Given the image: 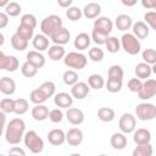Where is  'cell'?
Returning a JSON list of instances; mask_svg holds the SVG:
<instances>
[{
  "label": "cell",
  "instance_id": "cell-33",
  "mask_svg": "<svg viewBox=\"0 0 156 156\" xmlns=\"http://www.w3.org/2000/svg\"><path fill=\"white\" fill-rule=\"evenodd\" d=\"M105 45H106V49H107L108 52L116 54L121 49V40L117 37H108L106 43H105Z\"/></svg>",
  "mask_w": 156,
  "mask_h": 156
},
{
  "label": "cell",
  "instance_id": "cell-8",
  "mask_svg": "<svg viewBox=\"0 0 156 156\" xmlns=\"http://www.w3.org/2000/svg\"><path fill=\"white\" fill-rule=\"evenodd\" d=\"M18 58L12 55H5L4 52H0V69L7 71V72H15L18 68Z\"/></svg>",
  "mask_w": 156,
  "mask_h": 156
},
{
  "label": "cell",
  "instance_id": "cell-60",
  "mask_svg": "<svg viewBox=\"0 0 156 156\" xmlns=\"http://www.w3.org/2000/svg\"><path fill=\"white\" fill-rule=\"evenodd\" d=\"M98 156H107V155H105V154H101V155H98Z\"/></svg>",
  "mask_w": 156,
  "mask_h": 156
},
{
  "label": "cell",
  "instance_id": "cell-59",
  "mask_svg": "<svg viewBox=\"0 0 156 156\" xmlns=\"http://www.w3.org/2000/svg\"><path fill=\"white\" fill-rule=\"evenodd\" d=\"M69 156H82L80 154H77V152H74V154H71Z\"/></svg>",
  "mask_w": 156,
  "mask_h": 156
},
{
  "label": "cell",
  "instance_id": "cell-44",
  "mask_svg": "<svg viewBox=\"0 0 156 156\" xmlns=\"http://www.w3.org/2000/svg\"><path fill=\"white\" fill-rule=\"evenodd\" d=\"M143 60L145 63L154 66L156 63V50L154 49H145L143 51Z\"/></svg>",
  "mask_w": 156,
  "mask_h": 156
},
{
  "label": "cell",
  "instance_id": "cell-48",
  "mask_svg": "<svg viewBox=\"0 0 156 156\" xmlns=\"http://www.w3.org/2000/svg\"><path fill=\"white\" fill-rule=\"evenodd\" d=\"M107 38H108V35H106V34H104V33H101V32H99L96 29H93V32H91V39L98 45L105 44L106 40H107Z\"/></svg>",
  "mask_w": 156,
  "mask_h": 156
},
{
  "label": "cell",
  "instance_id": "cell-46",
  "mask_svg": "<svg viewBox=\"0 0 156 156\" xmlns=\"http://www.w3.org/2000/svg\"><path fill=\"white\" fill-rule=\"evenodd\" d=\"M89 58L94 62H100L104 58V50L98 46L89 49Z\"/></svg>",
  "mask_w": 156,
  "mask_h": 156
},
{
  "label": "cell",
  "instance_id": "cell-32",
  "mask_svg": "<svg viewBox=\"0 0 156 156\" xmlns=\"http://www.w3.org/2000/svg\"><path fill=\"white\" fill-rule=\"evenodd\" d=\"M16 34L28 41L29 39H33V38H34V29L30 28V27L20 24V26L17 27V29H16Z\"/></svg>",
  "mask_w": 156,
  "mask_h": 156
},
{
  "label": "cell",
  "instance_id": "cell-13",
  "mask_svg": "<svg viewBox=\"0 0 156 156\" xmlns=\"http://www.w3.org/2000/svg\"><path fill=\"white\" fill-rule=\"evenodd\" d=\"M54 104L60 108H67L68 110L73 104V98H72V95H69L68 93H65V91L57 93L54 96Z\"/></svg>",
  "mask_w": 156,
  "mask_h": 156
},
{
  "label": "cell",
  "instance_id": "cell-45",
  "mask_svg": "<svg viewBox=\"0 0 156 156\" xmlns=\"http://www.w3.org/2000/svg\"><path fill=\"white\" fill-rule=\"evenodd\" d=\"M66 16H67V18L68 20H71V21H78V20H80V17L83 16V11L79 9V7H76V6H71L69 9H67V11H66Z\"/></svg>",
  "mask_w": 156,
  "mask_h": 156
},
{
  "label": "cell",
  "instance_id": "cell-17",
  "mask_svg": "<svg viewBox=\"0 0 156 156\" xmlns=\"http://www.w3.org/2000/svg\"><path fill=\"white\" fill-rule=\"evenodd\" d=\"M83 16L93 20V18H98L100 12H101V6L98 2H88L84 7H83Z\"/></svg>",
  "mask_w": 156,
  "mask_h": 156
},
{
  "label": "cell",
  "instance_id": "cell-38",
  "mask_svg": "<svg viewBox=\"0 0 156 156\" xmlns=\"http://www.w3.org/2000/svg\"><path fill=\"white\" fill-rule=\"evenodd\" d=\"M107 76H108V78H111V79H118V80H123L124 72H123V68H122L119 65H112V66L108 68Z\"/></svg>",
  "mask_w": 156,
  "mask_h": 156
},
{
  "label": "cell",
  "instance_id": "cell-11",
  "mask_svg": "<svg viewBox=\"0 0 156 156\" xmlns=\"http://www.w3.org/2000/svg\"><path fill=\"white\" fill-rule=\"evenodd\" d=\"M112 28H113V23L108 17L101 16L94 21V29H96L108 37H110V33L112 32Z\"/></svg>",
  "mask_w": 156,
  "mask_h": 156
},
{
  "label": "cell",
  "instance_id": "cell-5",
  "mask_svg": "<svg viewBox=\"0 0 156 156\" xmlns=\"http://www.w3.org/2000/svg\"><path fill=\"white\" fill-rule=\"evenodd\" d=\"M63 63L68 67V68H73V69H83L87 63H88V58L82 52H76V51H71L68 54H66L65 58H63Z\"/></svg>",
  "mask_w": 156,
  "mask_h": 156
},
{
  "label": "cell",
  "instance_id": "cell-35",
  "mask_svg": "<svg viewBox=\"0 0 156 156\" xmlns=\"http://www.w3.org/2000/svg\"><path fill=\"white\" fill-rule=\"evenodd\" d=\"M29 108V104L26 99L23 98H18L15 100V108H13V112L16 115H23L28 111Z\"/></svg>",
  "mask_w": 156,
  "mask_h": 156
},
{
  "label": "cell",
  "instance_id": "cell-15",
  "mask_svg": "<svg viewBox=\"0 0 156 156\" xmlns=\"http://www.w3.org/2000/svg\"><path fill=\"white\" fill-rule=\"evenodd\" d=\"M133 140L135 141L136 145L150 144V141H151V133L146 128H139V129L134 130Z\"/></svg>",
  "mask_w": 156,
  "mask_h": 156
},
{
  "label": "cell",
  "instance_id": "cell-58",
  "mask_svg": "<svg viewBox=\"0 0 156 156\" xmlns=\"http://www.w3.org/2000/svg\"><path fill=\"white\" fill-rule=\"evenodd\" d=\"M151 67H152V73H155V74H156V63H155L154 66H151Z\"/></svg>",
  "mask_w": 156,
  "mask_h": 156
},
{
  "label": "cell",
  "instance_id": "cell-53",
  "mask_svg": "<svg viewBox=\"0 0 156 156\" xmlns=\"http://www.w3.org/2000/svg\"><path fill=\"white\" fill-rule=\"evenodd\" d=\"M9 24V16L5 12H0V28H5Z\"/></svg>",
  "mask_w": 156,
  "mask_h": 156
},
{
  "label": "cell",
  "instance_id": "cell-43",
  "mask_svg": "<svg viewBox=\"0 0 156 156\" xmlns=\"http://www.w3.org/2000/svg\"><path fill=\"white\" fill-rule=\"evenodd\" d=\"M106 89H107V91L113 93V94L121 91V89H122V80L107 78V82H106Z\"/></svg>",
  "mask_w": 156,
  "mask_h": 156
},
{
  "label": "cell",
  "instance_id": "cell-37",
  "mask_svg": "<svg viewBox=\"0 0 156 156\" xmlns=\"http://www.w3.org/2000/svg\"><path fill=\"white\" fill-rule=\"evenodd\" d=\"M21 72H22V74H23L26 78H33V77L38 73V68H37L33 63L26 61V62L22 65V67H21Z\"/></svg>",
  "mask_w": 156,
  "mask_h": 156
},
{
  "label": "cell",
  "instance_id": "cell-40",
  "mask_svg": "<svg viewBox=\"0 0 156 156\" xmlns=\"http://www.w3.org/2000/svg\"><path fill=\"white\" fill-rule=\"evenodd\" d=\"M21 11H22V7H21V5H20L18 2H16V1L9 2L7 6L5 7V13H6L7 16H10V17H16V16H18V15L21 13Z\"/></svg>",
  "mask_w": 156,
  "mask_h": 156
},
{
  "label": "cell",
  "instance_id": "cell-21",
  "mask_svg": "<svg viewBox=\"0 0 156 156\" xmlns=\"http://www.w3.org/2000/svg\"><path fill=\"white\" fill-rule=\"evenodd\" d=\"M0 91L4 95H12L16 91V83L12 78L2 77L0 79Z\"/></svg>",
  "mask_w": 156,
  "mask_h": 156
},
{
  "label": "cell",
  "instance_id": "cell-39",
  "mask_svg": "<svg viewBox=\"0 0 156 156\" xmlns=\"http://www.w3.org/2000/svg\"><path fill=\"white\" fill-rule=\"evenodd\" d=\"M62 80H63V83H65L66 85H71V87H73L76 83H78V74H77L76 71H73V69H68V71H66V72L63 73V76H62Z\"/></svg>",
  "mask_w": 156,
  "mask_h": 156
},
{
  "label": "cell",
  "instance_id": "cell-54",
  "mask_svg": "<svg viewBox=\"0 0 156 156\" xmlns=\"http://www.w3.org/2000/svg\"><path fill=\"white\" fill-rule=\"evenodd\" d=\"M156 0H141V5L145 9H154Z\"/></svg>",
  "mask_w": 156,
  "mask_h": 156
},
{
  "label": "cell",
  "instance_id": "cell-24",
  "mask_svg": "<svg viewBox=\"0 0 156 156\" xmlns=\"http://www.w3.org/2000/svg\"><path fill=\"white\" fill-rule=\"evenodd\" d=\"M32 44H33V48L39 52L45 51L50 48L49 46V38L44 34H35L34 38H33Z\"/></svg>",
  "mask_w": 156,
  "mask_h": 156
},
{
  "label": "cell",
  "instance_id": "cell-36",
  "mask_svg": "<svg viewBox=\"0 0 156 156\" xmlns=\"http://www.w3.org/2000/svg\"><path fill=\"white\" fill-rule=\"evenodd\" d=\"M29 100L35 105H43V102H45L48 100V98L44 95V93L39 88H37V89L32 90V93L29 95Z\"/></svg>",
  "mask_w": 156,
  "mask_h": 156
},
{
  "label": "cell",
  "instance_id": "cell-51",
  "mask_svg": "<svg viewBox=\"0 0 156 156\" xmlns=\"http://www.w3.org/2000/svg\"><path fill=\"white\" fill-rule=\"evenodd\" d=\"M144 20H145V23L151 27L152 29L156 30V11H149L144 15Z\"/></svg>",
  "mask_w": 156,
  "mask_h": 156
},
{
  "label": "cell",
  "instance_id": "cell-26",
  "mask_svg": "<svg viewBox=\"0 0 156 156\" xmlns=\"http://www.w3.org/2000/svg\"><path fill=\"white\" fill-rule=\"evenodd\" d=\"M134 72H135L136 78H139V79H145V80H146L147 78H150V76H151V73H152V67H151L150 65L145 63V62H140V63H138V65L135 66Z\"/></svg>",
  "mask_w": 156,
  "mask_h": 156
},
{
  "label": "cell",
  "instance_id": "cell-34",
  "mask_svg": "<svg viewBox=\"0 0 156 156\" xmlns=\"http://www.w3.org/2000/svg\"><path fill=\"white\" fill-rule=\"evenodd\" d=\"M154 152V149L150 144H144V145H138L133 152L132 156H151Z\"/></svg>",
  "mask_w": 156,
  "mask_h": 156
},
{
  "label": "cell",
  "instance_id": "cell-9",
  "mask_svg": "<svg viewBox=\"0 0 156 156\" xmlns=\"http://www.w3.org/2000/svg\"><path fill=\"white\" fill-rule=\"evenodd\" d=\"M156 95V79H146L143 83V88L138 93L139 99L149 100Z\"/></svg>",
  "mask_w": 156,
  "mask_h": 156
},
{
  "label": "cell",
  "instance_id": "cell-42",
  "mask_svg": "<svg viewBox=\"0 0 156 156\" xmlns=\"http://www.w3.org/2000/svg\"><path fill=\"white\" fill-rule=\"evenodd\" d=\"M0 108L4 113H12L15 108V100L11 98H4L0 101Z\"/></svg>",
  "mask_w": 156,
  "mask_h": 156
},
{
  "label": "cell",
  "instance_id": "cell-56",
  "mask_svg": "<svg viewBox=\"0 0 156 156\" xmlns=\"http://www.w3.org/2000/svg\"><path fill=\"white\" fill-rule=\"evenodd\" d=\"M122 4L124 6H133V5L136 4V0H133V1H124V0H122Z\"/></svg>",
  "mask_w": 156,
  "mask_h": 156
},
{
  "label": "cell",
  "instance_id": "cell-7",
  "mask_svg": "<svg viewBox=\"0 0 156 156\" xmlns=\"http://www.w3.org/2000/svg\"><path fill=\"white\" fill-rule=\"evenodd\" d=\"M118 127L123 134L134 133V130L136 128V119L132 113H123L119 118Z\"/></svg>",
  "mask_w": 156,
  "mask_h": 156
},
{
  "label": "cell",
  "instance_id": "cell-49",
  "mask_svg": "<svg viewBox=\"0 0 156 156\" xmlns=\"http://www.w3.org/2000/svg\"><path fill=\"white\" fill-rule=\"evenodd\" d=\"M63 112L61 108H54V110H50V113H49V119L52 122V123H60L62 119H63Z\"/></svg>",
  "mask_w": 156,
  "mask_h": 156
},
{
  "label": "cell",
  "instance_id": "cell-14",
  "mask_svg": "<svg viewBox=\"0 0 156 156\" xmlns=\"http://www.w3.org/2000/svg\"><path fill=\"white\" fill-rule=\"evenodd\" d=\"M66 141L71 146H78L83 141V132L79 128H71L66 133Z\"/></svg>",
  "mask_w": 156,
  "mask_h": 156
},
{
  "label": "cell",
  "instance_id": "cell-47",
  "mask_svg": "<svg viewBox=\"0 0 156 156\" xmlns=\"http://www.w3.org/2000/svg\"><path fill=\"white\" fill-rule=\"evenodd\" d=\"M21 24L27 26V27H30V28L34 29L37 27V18L32 13H26V15H23L21 17Z\"/></svg>",
  "mask_w": 156,
  "mask_h": 156
},
{
  "label": "cell",
  "instance_id": "cell-28",
  "mask_svg": "<svg viewBox=\"0 0 156 156\" xmlns=\"http://www.w3.org/2000/svg\"><path fill=\"white\" fill-rule=\"evenodd\" d=\"M48 54H49V57H50L52 61H60V60L65 58V56H66L65 48L61 46V45H55V44L49 48Z\"/></svg>",
  "mask_w": 156,
  "mask_h": 156
},
{
  "label": "cell",
  "instance_id": "cell-10",
  "mask_svg": "<svg viewBox=\"0 0 156 156\" xmlns=\"http://www.w3.org/2000/svg\"><path fill=\"white\" fill-rule=\"evenodd\" d=\"M89 91H90V87L85 82H78L71 88V95H72V98H74L77 100L85 99L88 96Z\"/></svg>",
  "mask_w": 156,
  "mask_h": 156
},
{
  "label": "cell",
  "instance_id": "cell-31",
  "mask_svg": "<svg viewBox=\"0 0 156 156\" xmlns=\"http://www.w3.org/2000/svg\"><path fill=\"white\" fill-rule=\"evenodd\" d=\"M88 84L91 89H95V90H99L101 89L104 85H105V80L102 78V76L100 74H90L89 78H88Z\"/></svg>",
  "mask_w": 156,
  "mask_h": 156
},
{
  "label": "cell",
  "instance_id": "cell-30",
  "mask_svg": "<svg viewBox=\"0 0 156 156\" xmlns=\"http://www.w3.org/2000/svg\"><path fill=\"white\" fill-rule=\"evenodd\" d=\"M10 41H11V46H12L15 50H17V51H23V50H26L27 46H28V41L24 40L23 38H21L20 35H17L16 33L11 37Z\"/></svg>",
  "mask_w": 156,
  "mask_h": 156
},
{
  "label": "cell",
  "instance_id": "cell-52",
  "mask_svg": "<svg viewBox=\"0 0 156 156\" xmlns=\"http://www.w3.org/2000/svg\"><path fill=\"white\" fill-rule=\"evenodd\" d=\"M9 156H26V152L20 146H12L9 150Z\"/></svg>",
  "mask_w": 156,
  "mask_h": 156
},
{
  "label": "cell",
  "instance_id": "cell-41",
  "mask_svg": "<svg viewBox=\"0 0 156 156\" xmlns=\"http://www.w3.org/2000/svg\"><path fill=\"white\" fill-rule=\"evenodd\" d=\"M39 89L44 93V95H45L48 99H49V98H51V96H55L56 85H55V83H54V82H50V80L44 82V83L39 87Z\"/></svg>",
  "mask_w": 156,
  "mask_h": 156
},
{
  "label": "cell",
  "instance_id": "cell-55",
  "mask_svg": "<svg viewBox=\"0 0 156 156\" xmlns=\"http://www.w3.org/2000/svg\"><path fill=\"white\" fill-rule=\"evenodd\" d=\"M57 4H58V6H61V7H67V9H69L71 5H72V0H67V1H57Z\"/></svg>",
  "mask_w": 156,
  "mask_h": 156
},
{
  "label": "cell",
  "instance_id": "cell-61",
  "mask_svg": "<svg viewBox=\"0 0 156 156\" xmlns=\"http://www.w3.org/2000/svg\"><path fill=\"white\" fill-rule=\"evenodd\" d=\"M152 10H156V2H155V6H154V9Z\"/></svg>",
  "mask_w": 156,
  "mask_h": 156
},
{
  "label": "cell",
  "instance_id": "cell-6",
  "mask_svg": "<svg viewBox=\"0 0 156 156\" xmlns=\"http://www.w3.org/2000/svg\"><path fill=\"white\" fill-rule=\"evenodd\" d=\"M135 115L140 121H151L156 117V106L150 102H141L136 105Z\"/></svg>",
  "mask_w": 156,
  "mask_h": 156
},
{
  "label": "cell",
  "instance_id": "cell-3",
  "mask_svg": "<svg viewBox=\"0 0 156 156\" xmlns=\"http://www.w3.org/2000/svg\"><path fill=\"white\" fill-rule=\"evenodd\" d=\"M121 46L129 55H136L141 50L140 40L133 33H124L121 37Z\"/></svg>",
  "mask_w": 156,
  "mask_h": 156
},
{
  "label": "cell",
  "instance_id": "cell-2",
  "mask_svg": "<svg viewBox=\"0 0 156 156\" xmlns=\"http://www.w3.org/2000/svg\"><path fill=\"white\" fill-rule=\"evenodd\" d=\"M62 18L57 15H50L45 17L40 23V30L41 34L46 35L48 38L52 37L55 33H57L60 29H62Z\"/></svg>",
  "mask_w": 156,
  "mask_h": 156
},
{
  "label": "cell",
  "instance_id": "cell-57",
  "mask_svg": "<svg viewBox=\"0 0 156 156\" xmlns=\"http://www.w3.org/2000/svg\"><path fill=\"white\" fill-rule=\"evenodd\" d=\"M4 44V35H2V33L0 34V45H2Z\"/></svg>",
  "mask_w": 156,
  "mask_h": 156
},
{
  "label": "cell",
  "instance_id": "cell-27",
  "mask_svg": "<svg viewBox=\"0 0 156 156\" xmlns=\"http://www.w3.org/2000/svg\"><path fill=\"white\" fill-rule=\"evenodd\" d=\"M90 37L87 33H79L76 38H74V48L78 50H87L90 45Z\"/></svg>",
  "mask_w": 156,
  "mask_h": 156
},
{
  "label": "cell",
  "instance_id": "cell-19",
  "mask_svg": "<svg viewBox=\"0 0 156 156\" xmlns=\"http://www.w3.org/2000/svg\"><path fill=\"white\" fill-rule=\"evenodd\" d=\"M132 29H133V34L138 39H145V38H147L149 32H150L149 26L145 22H143V21H138V22L133 23Z\"/></svg>",
  "mask_w": 156,
  "mask_h": 156
},
{
  "label": "cell",
  "instance_id": "cell-12",
  "mask_svg": "<svg viewBox=\"0 0 156 156\" xmlns=\"http://www.w3.org/2000/svg\"><path fill=\"white\" fill-rule=\"evenodd\" d=\"M67 121L73 126H79L84 122V113L80 108L77 107H69L66 112Z\"/></svg>",
  "mask_w": 156,
  "mask_h": 156
},
{
  "label": "cell",
  "instance_id": "cell-4",
  "mask_svg": "<svg viewBox=\"0 0 156 156\" xmlns=\"http://www.w3.org/2000/svg\"><path fill=\"white\" fill-rule=\"evenodd\" d=\"M23 141H24V145L27 146V149H29V151L33 154H40L44 149V141L35 130L26 132Z\"/></svg>",
  "mask_w": 156,
  "mask_h": 156
},
{
  "label": "cell",
  "instance_id": "cell-23",
  "mask_svg": "<svg viewBox=\"0 0 156 156\" xmlns=\"http://www.w3.org/2000/svg\"><path fill=\"white\" fill-rule=\"evenodd\" d=\"M116 27L118 30H128L133 27V21H132V17L129 15H126V13H122V15H118L117 18H116V22H115Z\"/></svg>",
  "mask_w": 156,
  "mask_h": 156
},
{
  "label": "cell",
  "instance_id": "cell-20",
  "mask_svg": "<svg viewBox=\"0 0 156 156\" xmlns=\"http://www.w3.org/2000/svg\"><path fill=\"white\" fill-rule=\"evenodd\" d=\"M26 57H27V61L30 62V63H33L38 69L45 66V57H44V55L41 52L37 51V50L29 51Z\"/></svg>",
  "mask_w": 156,
  "mask_h": 156
},
{
  "label": "cell",
  "instance_id": "cell-18",
  "mask_svg": "<svg viewBox=\"0 0 156 156\" xmlns=\"http://www.w3.org/2000/svg\"><path fill=\"white\" fill-rule=\"evenodd\" d=\"M69 39H71V33H69V30L67 29V28H62V29H60L57 33H55L51 38H50V40L55 44V45H65V44H67L68 41H69Z\"/></svg>",
  "mask_w": 156,
  "mask_h": 156
},
{
  "label": "cell",
  "instance_id": "cell-1",
  "mask_svg": "<svg viewBox=\"0 0 156 156\" xmlns=\"http://www.w3.org/2000/svg\"><path fill=\"white\" fill-rule=\"evenodd\" d=\"M26 123L22 118H12L5 128V139L11 145H17L24 138Z\"/></svg>",
  "mask_w": 156,
  "mask_h": 156
},
{
  "label": "cell",
  "instance_id": "cell-25",
  "mask_svg": "<svg viewBox=\"0 0 156 156\" xmlns=\"http://www.w3.org/2000/svg\"><path fill=\"white\" fill-rule=\"evenodd\" d=\"M49 113L50 111L45 105H35L32 108V117L38 122H43L46 118H49Z\"/></svg>",
  "mask_w": 156,
  "mask_h": 156
},
{
  "label": "cell",
  "instance_id": "cell-29",
  "mask_svg": "<svg viewBox=\"0 0 156 156\" xmlns=\"http://www.w3.org/2000/svg\"><path fill=\"white\" fill-rule=\"evenodd\" d=\"M98 118L102 122H111L115 119V111L111 107H100L98 110Z\"/></svg>",
  "mask_w": 156,
  "mask_h": 156
},
{
  "label": "cell",
  "instance_id": "cell-22",
  "mask_svg": "<svg viewBox=\"0 0 156 156\" xmlns=\"http://www.w3.org/2000/svg\"><path fill=\"white\" fill-rule=\"evenodd\" d=\"M110 143H111V146L116 150H123L126 146H127V136L126 134H123L122 132L121 133H113L111 135V139H110Z\"/></svg>",
  "mask_w": 156,
  "mask_h": 156
},
{
  "label": "cell",
  "instance_id": "cell-16",
  "mask_svg": "<svg viewBox=\"0 0 156 156\" xmlns=\"http://www.w3.org/2000/svg\"><path fill=\"white\" fill-rule=\"evenodd\" d=\"M48 140L51 145L58 146V145H62L66 141V134L62 129L55 128V129H52L48 133Z\"/></svg>",
  "mask_w": 156,
  "mask_h": 156
},
{
  "label": "cell",
  "instance_id": "cell-50",
  "mask_svg": "<svg viewBox=\"0 0 156 156\" xmlns=\"http://www.w3.org/2000/svg\"><path fill=\"white\" fill-rule=\"evenodd\" d=\"M128 89L130 90V91H133V93H139L140 91V89L143 88V82H141V79H139V78H132V79H129L128 80Z\"/></svg>",
  "mask_w": 156,
  "mask_h": 156
},
{
  "label": "cell",
  "instance_id": "cell-62",
  "mask_svg": "<svg viewBox=\"0 0 156 156\" xmlns=\"http://www.w3.org/2000/svg\"><path fill=\"white\" fill-rule=\"evenodd\" d=\"M0 156H5V155H0Z\"/></svg>",
  "mask_w": 156,
  "mask_h": 156
}]
</instances>
